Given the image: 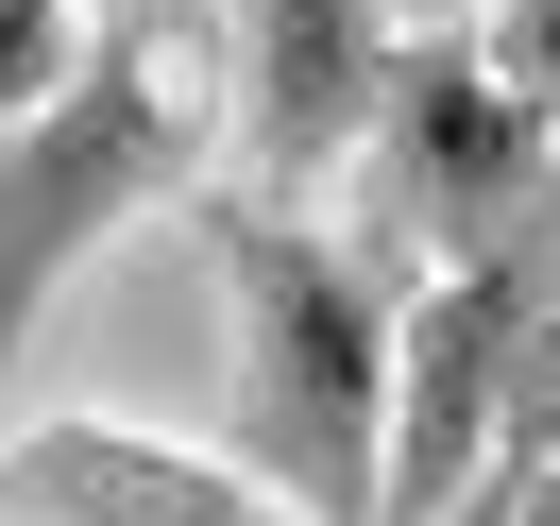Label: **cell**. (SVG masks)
<instances>
[{
  "label": "cell",
  "instance_id": "30bf717a",
  "mask_svg": "<svg viewBox=\"0 0 560 526\" xmlns=\"http://www.w3.org/2000/svg\"><path fill=\"white\" fill-rule=\"evenodd\" d=\"M526 526H560V492H544V510H526Z\"/></svg>",
  "mask_w": 560,
  "mask_h": 526
},
{
  "label": "cell",
  "instance_id": "5b68a950",
  "mask_svg": "<svg viewBox=\"0 0 560 526\" xmlns=\"http://www.w3.org/2000/svg\"><path fill=\"white\" fill-rule=\"evenodd\" d=\"M408 69L390 0H221V119L255 153V204H306L323 171H357Z\"/></svg>",
  "mask_w": 560,
  "mask_h": 526
},
{
  "label": "cell",
  "instance_id": "6da1fadb",
  "mask_svg": "<svg viewBox=\"0 0 560 526\" xmlns=\"http://www.w3.org/2000/svg\"><path fill=\"white\" fill-rule=\"evenodd\" d=\"M205 255H221V323H238V476L289 526H390L408 289L289 204H205Z\"/></svg>",
  "mask_w": 560,
  "mask_h": 526
},
{
  "label": "cell",
  "instance_id": "8992f818",
  "mask_svg": "<svg viewBox=\"0 0 560 526\" xmlns=\"http://www.w3.org/2000/svg\"><path fill=\"white\" fill-rule=\"evenodd\" d=\"M0 526H289V510L238 458L171 442V424L69 408V424H18V442H0Z\"/></svg>",
  "mask_w": 560,
  "mask_h": 526
},
{
  "label": "cell",
  "instance_id": "ba28073f",
  "mask_svg": "<svg viewBox=\"0 0 560 526\" xmlns=\"http://www.w3.org/2000/svg\"><path fill=\"white\" fill-rule=\"evenodd\" d=\"M476 51H492V69H510L526 103L560 119V0H492V35H476Z\"/></svg>",
  "mask_w": 560,
  "mask_h": 526
},
{
  "label": "cell",
  "instance_id": "3957f363",
  "mask_svg": "<svg viewBox=\"0 0 560 526\" xmlns=\"http://www.w3.org/2000/svg\"><path fill=\"white\" fill-rule=\"evenodd\" d=\"M357 204L408 255V289L476 272V255H526V238H560V119L526 103L476 35H424L408 69H390L374 153H357Z\"/></svg>",
  "mask_w": 560,
  "mask_h": 526
},
{
  "label": "cell",
  "instance_id": "52a82bcc",
  "mask_svg": "<svg viewBox=\"0 0 560 526\" xmlns=\"http://www.w3.org/2000/svg\"><path fill=\"white\" fill-rule=\"evenodd\" d=\"M85 35H103V0H0V137L85 69Z\"/></svg>",
  "mask_w": 560,
  "mask_h": 526
},
{
  "label": "cell",
  "instance_id": "9c48e42d",
  "mask_svg": "<svg viewBox=\"0 0 560 526\" xmlns=\"http://www.w3.org/2000/svg\"><path fill=\"white\" fill-rule=\"evenodd\" d=\"M390 17H408V51L424 35H492V0H390Z\"/></svg>",
  "mask_w": 560,
  "mask_h": 526
},
{
  "label": "cell",
  "instance_id": "277c9868",
  "mask_svg": "<svg viewBox=\"0 0 560 526\" xmlns=\"http://www.w3.org/2000/svg\"><path fill=\"white\" fill-rule=\"evenodd\" d=\"M544 323H560V238L408 289V374H390V526H458L492 476H510V408H526Z\"/></svg>",
  "mask_w": 560,
  "mask_h": 526
},
{
  "label": "cell",
  "instance_id": "7a4b0ae2",
  "mask_svg": "<svg viewBox=\"0 0 560 526\" xmlns=\"http://www.w3.org/2000/svg\"><path fill=\"white\" fill-rule=\"evenodd\" d=\"M205 137H221V35L187 0H103L85 69L0 137V374L35 356L51 289H69L119 221H153V204L205 187Z\"/></svg>",
  "mask_w": 560,
  "mask_h": 526
}]
</instances>
